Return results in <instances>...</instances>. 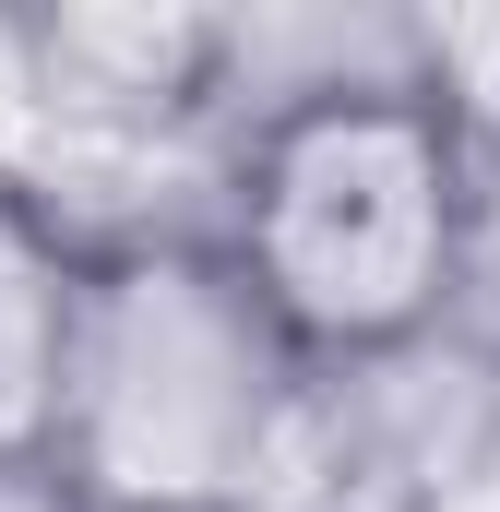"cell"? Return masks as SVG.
Masks as SVG:
<instances>
[{
  "mask_svg": "<svg viewBox=\"0 0 500 512\" xmlns=\"http://www.w3.org/2000/svg\"><path fill=\"white\" fill-rule=\"evenodd\" d=\"M477 239H489V143L429 96V72L250 108L227 143L215 251L250 274L310 382L453 334Z\"/></svg>",
  "mask_w": 500,
  "mask_h": 512,
  "instance_id": "cell-1",
  "label": "cell"
},
{
  "mask_svg": "<svg viewBox=\"0 0 500 512\" xmlns=\"http://www.w3.org/2000/svg\"><path fill=\"white\" fill-rule=\"evenodd\" d=\"M310 370L215 227L84 239L48 393V477L84 512H262Z\"/></svg>",
  "mask_w": 500,
  "mask_h": 512,
  "instance_id": "cell-2",
  "label": "cell"
},
{
  "mask_svg": "<svg viewBox=\"0 0 500 512\" xmlns=\"http://www.w3.org/2000/svg\"><path fill=\"white\" fill-rule=\"evenodd\" d=\"M24 72L72 120H131V131L203 120L227 96V24H203V12H36Z\"/></svg>",
  "mask_w": 500,
  "mask_h": 512,
  "instance_id": "cell-3",
  "label": "cell"
},
{
  "mask_svg": "<svg viewBox=\"0 0 500 512\" xmlns=\"http://www.w3.org/2000/svg\"><path fill=\"white\" fill-rule=\"evenodd\" d=\"M72 274L84 239L0 179V465H48V393H60V334H72Z\"/></svg>",
  "mask_w": 500,
  "mask_h": 512,
  "instance_id": "cell-4",
  "label": "cell"
},
{
  "mask_svg": "<svg viewBox=\"0 0 500 512\" xmlns=\"http://www.w3.org/2000/svg\"><path fill=\"white\" fill-rule=\"evenodd\" d=\"M0 512H84V501H72L48 465H0Z\"/></svg>",
  "mask_w": 500,
  "mask_h": 512,
  "instance_id": "cell-5",
  "label": "cell"
}]
</instances>
